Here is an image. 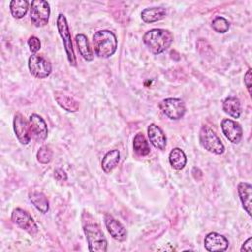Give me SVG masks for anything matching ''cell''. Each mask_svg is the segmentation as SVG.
I'll return each mask as SVG.
<instances>
[{
    "instance_id": "1",
    "label": "cell",
    "mask_w": 252,
    "mask_h": 252,
    "mask_svg": "<svg viewBox=\"0 0 252 252\" xmlns=\"http://www.w3.org/2000/svg\"><path fill=\"white\" fill-rule=\"evenodd\" d=\"M143 41L150 52L158 55L170 47L173 35L168 30L152 29L144 34Z\"/></svg>"
},
{
    "instance_id": "2",
    "label": "cell",
    "mask_w": 252,
    "mask_h": 252,
    "mask_svg": "<svg viewBox=\"0 0 252 252\" xmlns=\"http://www.w3.org/2000/svg\"><path fill=\"white\" fill-rule=\"evenodd\" d=\"M93 46L96 56L108 58L112 56L117 49V37L111 31H97L93 35Z\"/></svg>"
},
{
    "instance_id": "3",
    "label": "cell",
    "mask_w": 252,
    "mask_h": 252,
    "mask_svg": "<svg viewBox=\"0 0 252 252\" xmlns=\"http://www.w3.org/2000/svg\"><path fill=\"white\" fill-rule=\"evenodd\" d=\"M84 232L91 252H105L107 250V240L97 223L88 222L84 225Z\"/></svg>"
},
{
    "instance_id": "4",
    "label": "cell",
    "mask_w": 252,
    "mask_h": 252,
    "mask_svg": "<svg viewBox=\"0 0 252 252\" xmlns=\"http://www.w3.org/2000/svg\"><path fill=\"white\" fill-rule=\"evenodd\" d=\"M57 29H58V32L59 35L62 38V42L64 45V49L67 55V59L70 63V65L72 66H76L77 60H76V56H75V52H74V48H73V43H72V39H71V33H70V30L68 27V23H67V19L63 14H59L57 17Z\"/></svg>"
},
{
    "instance_id": "5",
    "label": "cell",
    "mask_w": 252,
    "mask_h": 252,
    "mask_svg": "<svg viewBox=\"0 0 252 252\" xmlns=\"http://www.w3.org/2000/svg\"><path fill=\"white\" fill-rule=\"evenodd\" d=\"M199 140L202 147L210 153L215 155H221L224 153V146L218 135L208 126H203L200 130Z\"/></svg>"
},
{
    "instance_id": "6",
    "label": "cell",
    "mask_w": 252,
    "mask_h": 252,
    "mask_svg": "<svg viewBox=\"0 0 252 252\" xmlns=\"http://www.w3.org/2000/svg\"><path fill=\"white\" fill-rule=\"evenodd\" d=\"M31 21L32 24L36 27H44L49 20L50 6L47 1L44 0H33L31 3Z\"/></svg>"
},
{
    "instance_id": "7",
    "label": "cell",
    "mask_w": 252,
    "mask_h": 252,
    "mask_svg": "<svg viewBox=\"0 0 252 252\" xmlns=\"http://www.w3.org/2000/svg\"><path fill=\"white\" fill-rule=\"evenodd\" d=\"M11 220L17 226L27 231L31 235H35L38 232V226L32 216L21 208H16L13 210Z\"/></svg>"
},
{
    "instance_id": "8",
    "label": "cell",
    "mask_w": 252,
    "mask_h": 252,
    "mask_svg": "<svg viewBox=\"0 0 252 252\" xmlns=\"http://www.w3.org/2000/svg\"><path fill=\"white\" fill-rule=\"evenodd\" d=\"M28 66L31 74L37 79H44L48 77L52 71L51 63L38 54H32L30 56Z\"/></svg>"
},
{
    "instance_id": "9",
    "label": "cell",
    "mask_w": 252,
    "mask_h": 252,
    "mask_svg": "<svg viewBox=\"0 0 252 252\" xmlns=\"http://www.w3.org/2000/svg\"><path fill=\"white\" fill-rule=\"evenodd\" d=\"M159 108L162 113L171 120L182 118L186 112V107L182 99L168 97L159 103Z\"/></svg>"
},
{
    "instance_id": "10",
    "label": "cell",
    "mask_w": 252,
    "mask_h": 252,
    "mask_svg": "<svg viewBox=\"0 0 252 252\" xmlns=\"http://www.w3.org/2000/svg\"><path fill=\"white\" fill-rule=\"evenodd\" d=\"M13 128L15 135L19 142L23 145L30 143L32 138L30 123L25 119L21 113H16L13 120Z\"/></svg>"
},
{
    "instance_id": "11",
    "label": "cell",
    "mask_w": 252,
    "mask_h": 252,
    "mask_svg": "<svg viewBox=\"0 0 252 252\" xmlns=\"http://www.w3.org/2000/svg\"><path fill=\"white\" fill-rule=\"evenodd\" d=\"M220 127L223 135L229 142L232 144H238L241 141L243 132L238 122L229 118H225L221 121Z\"/></svg>"
},
{
    "instance_id": "12",
    "label": "cell",
    "mask_w": 252,
    "mask_h": 252,
    "mask_svg": "<svg viewBox=\"0 0 252 252\" xmlns=\"http://www.w3.org/2000/svg\"><path fill=\"white\" fill-rule=\"evenodd\" d=\"M29 123H30L31 133L34 138V140L37 142H43L48 135L47 125L44 119L40 115L33 113L30 116Z\"/></svg>"
},
{
    "instance_id": "13",
    "label": "cell",
    "mask_w": 252,
    "mask_h": 252,
    "mask_svg": "<svg viewBox=\"0 0 252 252\" xmlns=\"http://www.w3.org/2000/svg\"><path fill=\"white\" fill-rule=\"evenodd\" d=\"M228 240L225 236L218 232H210L205 236L204 246L210 252L225 251L228 247Z\"/></svg>"
},
{
    "instance_id": "14",
    "label": "cell",
    "mask_w": 252,
    "mask_h": 252,
    "mask_svg": "<svg viewBox=\"0 0 252 252\" xmlns=\"http://www.w3.org/2000/svg\"><path fill=\"white\" fill-rule=\"evenodd\" d=\"M104 223L107 228V231L111 235L113 239L116 241L122 242L126 240L127 238V230L122 225L120 221H118L116 219H114L111 215L105 214L104 215Z\"/></svg>"
},
{
    "instance_id": "15",
    "label": "cell",
    "mask_w": 252,
    "mask_h": 252,
    "mask_svg": "<svg viewBox=\"0 0 252 252\" xmlns=\"http://www.w3.org/2000/svg\"><path fill=\"white\" fill-rule=\"evenodd\" d=\"M148 137L152 145L158 149V150H164L166 147V136L164 132L161 130V128L154 123L150 124L148 127Z\"/></svg>"
},
{
    "instance_id": "16",
    "label": "cell",
    "mask_w": 252,
    "mask_h": 252,
    "mask_svg": "<svg viewBox=\"0 0 252 252\" xmlns=\"http://www.w3.org/2000/svg\"><path fill=\"white\" fill-rule=\"evenodd\" d=\"M54 98L60 105V107L68 112H77L79 110V102L74 97L65 94L62 91H56L54 93Z\"/></svg>"
},
{
    "instance_id": "17",
    "label": "cell",
    "mask_w": 252,
    "mask_h": 252,
    "mask_svg": "<svg viewBox=\"0 0 252 252\" xmlns=\"http://www.w3.org/2000/svg\"><path fill=\"white\" fill-rule=\"evenodd\" d=\"M237 192L244 210L249 216H251V197H252L251 184L248 182H239L237 185Z\"/></svg>"
},
{
    "instance_id": "18",
    "label": "cell",
    "mask_w": 252,
    "mask_h": 252,
    "mask_svg": "<svg viewBox=\"0 0 252 252\" xmlns=\"http://www.w3.org/2000/svg\"><path fill=\"white\" fill-rule=\"evenodd\" d=\"M166 16V10L162 7L146 8L141 13V18L145 23H154L162 20Z\"/></svg>"
},
{
    "instance_id": "19",
    "label": "cell",
    "mask_w": 252,
    "mask_h": 252,
    "mask_svg": "<svg viewBox=\"0 0 252 252\" xmlns=\"http://www.w3.org/2000/svg\"><path fill=\"white\" fill-rule=\"evenodd\" d=\"M120 159V153L118 150L108 151L102 158L101 167L105 173H110L118 164Z\"/></svg>"
},
{
    "instance_id": "20",
    "label": "cell",
    "mask_w": 252,
    "mask_h": 252,
    "mask_svg": "<svg viewBox=\"0 0 252 252\" xmlns=\"http://www.w3.org/2000/svg\"><path fill=\"white\" fill-rule=\"evenodd\" d=\"M75 41H76V44H77V47H78V50H79L81 56L86 61H92L94 59V54H93V50L90 46L88 37L83 33H79L76 35Z\"/></svg>"
},
{
    "instance_id": "21",
    "label": "cell",
    "mask_w": 252,
    "mask_h": 252,
    "mask_svg": "<svg viewBox=\"0 0 252 252\" xmlns=\"http://www.w3.org/2000/svg\"><path fill=\"white\" fill-rule=\"evenodd\" d=\"M168 160L172 168L175 170H181L186 165L187 158L185 153L180 148H173L169 153Z\"/></svg>"
},
{
    "instance_id": "22",
    "label": "cell",
    "mask_w": 252,
    "mask_h": 252,
    "mask_svg": "<svg viewBox=\"0 0 252 252\" xmlns=\"http://www.w3.org/2000/svg\"><path fill=\"white\" fill-rule=\"evenodd\" d=\"M223 111L233 118H239L241 114L240 100L235 96H228L222 102Z\"/></svg>"
},
{
    "instance_id": "23",
    "label": "cell",
    "mask_w": 252,
    "mask_h": 252,
    "mask_svg": "<svg viewBox=\"0 0 252 252\" xmlns=\"http://www.w3.org/2000/svg\"><path fill=\"white\" fill-rule=\"evenodd\" d=\"M32 204L42 214H45L49 210V202L45 195L41 192L33 191L29 195Z\"/></svg>"
},
{
    "instance_id": "24",
    "label": "cell",
    "mask_w": 252,
    "mask_h": 252,
    "mask_svg": "<svg viewBox=\"0 0 252 252\" xmlns=\"http://www.w3.org/2000/svg\"><path fill=\"white\" fill-rule=\"evenodd\" d=\"M29 2L27 0H12L10 2V12L15 19H22L28 12Z\"/></svg>"
},
{
    "instance_id": "25",
    "label": "cell",
    "mask_w": 252,
    "mask_h": 252,
    "mask_svg": "<svg viewBox=\"0 0 252 252\" xmlns=\"http://www.w3.org/2000/svg\"><path fill=\"white\" fill-rule=\"evenodd\" d=\"M133 149L135 153L139 156H147L150 154V146L145 136L142 133L136 134L133 140Z\"/></svg>"
},
{
    "instance_id": "26",
    "label": "cell",
    "mask_w": 252,
    "mask_h": 252,
    "mask_svg": "<svg viewBox=\"0 0 252 252\" xmlns=\"http://www.w3.org/2000/svg\"><path fill=\"white\" fill-rule=\"evenodd\" d=\"M53 156L52 150L47 146H42L36 153V159L41 164H47L51 161Z\"/></svg>"
},
{
    "instance_id": "27",
    "label": "cell",
    "mask_w": 252,
    "mask_h": 252,
    "mask_svg": "<svg viewBox=\"0 0 252 252\" xmlns=\"http://www.w3.org/2000/svg\"><path fill=\"white\" fill-rule=\"evenodd\" d=\"M229 22L223 18V17H216L213 21H212V28L215 32H219V33H224L228 31L229 29Z\"/></svg>"
},
{
    "instance_id": "28",
    "label": "cell",
    "mask_w": 252,
    "mask_h": 252,
    "mask_svg": "<svg viewBox=\"0 0 252 252\" xmlns=\"http://www.w3.org/2000/svg\"><path fill=\"white\" fill-rule=\"evenodd\" d=\"M28 45H29V48L31 50L32 53L33 54H36V52L40 49L41 47V43H40V40L38 37L34 36V35H32L29 39H28Z\"/></svg>"
},
{
    "instance_id": "29",
    "label": "cell",
    "mask_w": 252,
    "mask_h": 252,
    "mask_svg": "<svg viewBox=\"0 0 252 252\" xmlns=\"http://www.w3.org/2000/svg\"><path fill=\"white\" fill-rule=\"evenodd\" d=\"M251 80H252V75H251V69H248L247 72L244 75V84L245 87L248 90V93L251 94Z\"/></svg>"
},
{
    "instance_id": "30",
    "label": "cell",
    "mask_w": 252,
    "mask_h": 252,
    "mask_svg": "<svg viewBox=\"0 0 252 252\" xmlns=\"http://www.w3.org/2000/svg\"><path fill=\"white\" fill-rule=\"evenodd\" d=\"M54 176L55 178L58 180V181H65L67 180V174L66 172L61 169V168H57L55 171H54Z\"/></svg>"
},
{
    "instance_id": "31",
    "label": "cell",
    "mask_w": 252,
    "mask_h": 252,
    "mask_svg": "<svg viewBox=\"0 0 252 252\" xmlns=\"http://www.w3.org/2000/svg\"><path fill=\"white\" fill-rule=\"evenodd\" d=\"M240 251L243 252V251H247V252H251L252 251V238L249 237L241 246L240 248Z\"/></svg>"
}]
</instances>
